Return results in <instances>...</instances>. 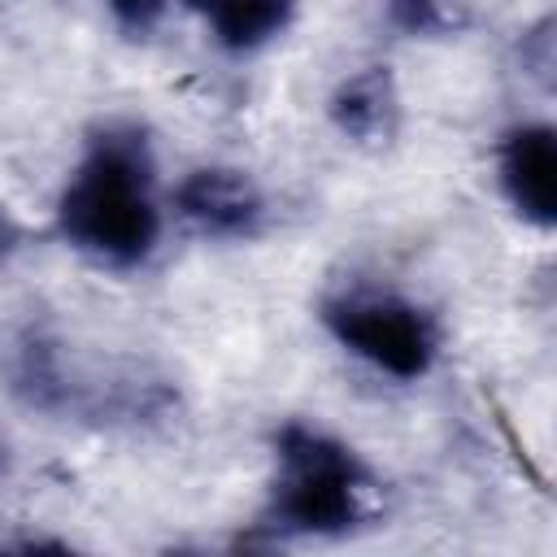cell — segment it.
<instances>
[{
    "mask_svg": "<svg viewBox=\"0 0 557 557\" xmlns=\"http://www.w3.org/2000/svg\"><path fill=\"white\" fill-rule=\"evenodd\" d=\"M57 235L104 270H139L161 244L157 152L139 122L91 126L57 196Z\"/></svg>",
    "mask_w": 557,
    "mask_h": 557,
    "instance_id": "1",
    "label": "cell"
},
{
    "mask_svg": "<svg viewBox=\"0 0 557 557\" xmlns=\"http://www.w3.org/2000/svg\"><path fill=\"white\" fill-rule=\"evenodd\" d=\"M383 513V483L352 444L313 426L283 422L274 431V474L261 527L278 540L357 535Z\"/></svg>",
    "mask_w": 557,
    "mask_h": 557,
    "instance_id": "2",
    "label": "cell"
},
{
    "mask_svg": "<svg viewBox=\"0 0 557 557\" xmlns=\"http://www.w3.org/2000/svg\"><path fill=\"white\" fill-rule=\"evenodd\" d=\"M318 318L344 352H352L357 361H366L387 379L418 383L440 361L444 335L435 313L396 287L361 283V278L339 283L322 296Z\"/></svg>",
    "mask_w": 557,
    "mask_h": 557,
    "instance_id": "3",
    "label": "cell"
},
{
    "mask_svg": "<svg viewBox=\"0 0 557 557\" xmlns=\"http://www.w3.org/2000/svg\"><path fill=\"white\" fill-rule=\"evenodd\" d=\"M174 213L205 239H252L265 226V191L248 170L196 165L174 187Z\"/></svg>",
    "mask_w": 557,
    "mask_h": 557,
    "instance_id": "4",
    "label": "cell"
},
{
    "mask_svg": "<svg viewBox=\"0 0 557 557\" xmlns=\"http://www.w3.org/2000/svg\"><path fill=\"white\" fill-rule=\"evenodd\" d=\"M496 187L527 226L553 231L557 222V131L548 122H518L496 139Z\"/></svg>",
    "mask_w": 557,
    "mask_h": 557,
    "instance_id": "5",
    "label": "cell"
},
{
    "mask_svg": "<svg viewBox=\"0 0 557 557\" xmlns=\"http://www.w3.org/2000/svg\"><path fill=\"white\" fill-rule=\"evenodd\" d=\"M331 126L361 148H383L400 131V87L387 65H361L344 74L326 100Z\"/></svg>",
    "mask_w": 557,
    "mask_h": 557,
    "instance_id": "6",
    "label": "cell"
},
{
    "mask_svg": "<svg viewBox=\"0 0 557 557\" xmlns=\"http://www.w3.org/2000/svg\"><path fill=\"white\" fill-rule=\"evenodd\" d=\"M209 39L231 57H252L287 35L296 22V0H183Z\"/></svg>",
    "mask_w": 557,
    "mask_h": 557,
    "instance_id": "7",
    "label": "cell"
},
{
    "mask_svg": "<svg viewBox=\"0 0 557 557\" xmlns=\"http://www.w3.org/2000/svg\"><path fill=\"white\" fill-rule=\"evenodd\" d=\"M383 17L405 39H457L474 26V0H383Z\"/></svg>",
    "mask_w": 557,
    "mask_h": 557,
    "instance_id": "8",
    "label": "cell"
},
{
    "mask_svg": "<svg viewBox=\"0 0 557 557\" xmlns=\"http://www.w3.org/2000/svg\"><path fill=\"white\" fill-rule=\"evenodd\" d=\"M165 9L170 0H109V13L126 35H148L165 17Z\"/></svg>",
    "mask_w": 557,
    "mask_h": 557,
    "instance_id": "9",
    "label": "cell"
},
{
    "mask_svg": "<svg viewBox=\"0 0 557 557\" xmlns=\"http://www.w3.org/2000/svg\"><path fill=\"white\" fill-rule=\"evenodd\" d=\"M13 248H17V226H13V218L0 209V265L13 257Z\"/></svg>",
    "mask_w": 557,
    "mask_h": 557,
    "instance_id": "10",
    "label": "cell"
},
{
    "mask_svg": "<svg viewBox=\"0 0 557 557\" xmlns=\"http://www.w3.org/2000/svg\"><path fill=\"white\" fill-rule=\"evenodd\" d=\"M0 466H4V453H0Z\"/></svg>",
    "mask_w": 557,
    "mask_h": 557,
    "instance_id": "11",
    "label": "cell"
}]
</instances>
